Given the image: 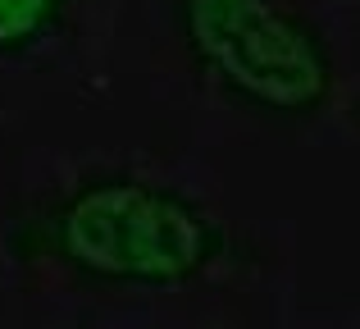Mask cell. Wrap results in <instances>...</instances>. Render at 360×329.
Listing matches in <instances>:
<instances>
[{
  "label": "cell",
  "mask_w": 360,
  "mask_h": 329,
  "mask_svg": "<svg viewBox=\"0 0 360 329\" xmlns=\"http://www.w3.org/2000/svg\"><path fill=\"white\" fill-rule=\"evenodd\" d=\"M283 233L178 156L32 151L0 215V270L18 297L55 306L274 293Z\"/></svg>",
  "instance_id": "6da1fadb"
},
{
  "label": "cell",
  "mask_w": 360,
  "mask_h": 329,
  "mask_svg": "<svg viewBox=\"0 0 360 329\" xmlns=\"http://www.w3.org/2000/svg\"><path fill=\"white\" fill-rule=\"evenodd\" d=\"M155 69L201 119L278 142L360 128V64L342 0H146Z\"/></svg>",
  "instance_id": "7a4b0ae2"
},
{
  "label": "cell",
  "mask_w": 360,
  "mask_h": 329,
  "mask_svg": "<svg viewBox=\"0 0 360 329\" xmlns=\"http://www.w3.org/2000/svg\"><path fill=\"white\" fill-rule=\"evenodd\" d=\"M123 0H0V73H73L110 46Z\"/></svg>",
  "instance_id": "3957f363"
},
{
  "label": "cell",
  "mask_w": 360,
  "mask_h": 329,
  "mask_svg": "<svg viewBox=\"0 0 360 329\" xmlns=\"http://www.w3.org/2000/svg\"><path fill=\"white\" fill-rule=\"evenodd\" d=\"M110 316H115V329H283L288 325L274 293L110 306Z\"/></svg>",
  "instance_id": "277c9868"
},
{
  "label": "cell",
  "mask_w": 360,
  "mask_h": 329,
  "mask_svg": "<svg viewBox=\"0 0 360 329\" xmlns=\"http://www.w3.org/2000/svg\"><path fill=\"white\" fill-rule=\"evenodd\" d=\"M37 306H46V311H37V321L9 329H115L110 306H55V302H37Z\"/></svg>",
  "instance_id": "5b68a950"
},
{
  "label": "cell",
  "mask_w": 360,
  "mask_h": 329,
  "mask_svg": "<svg viewBox=\"0 0 360 329\" xmlns=\"http://www.w3.org/2000/svg\"><path fill=\"white\" fill-rule=\"evenodd\" d=\"M283 329H360V311H324V316H315V321H306V325H283Z\"/></svg>",
  "instance_id": "8992f818"
}]
</instances>
